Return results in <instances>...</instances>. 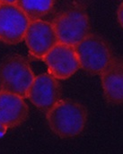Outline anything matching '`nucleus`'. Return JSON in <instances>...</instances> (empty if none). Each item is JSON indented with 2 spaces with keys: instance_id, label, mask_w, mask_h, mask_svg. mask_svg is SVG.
<instances>
[{
  "instance_id": "obj_1",
  "label": "nucleus",
  "mask_w": 123,
  "mask_h": 154,
  "mask_svg": "<svg viewBox=\"0 0 123 154\" xmlns=\"http://www.w3.org/2000/svg\"><path fill=\"white\" fill-rule=\"evenodd\" d=\"M48 124L54 134L61 138L78 135L87 120L85 107L73 100H59L46 113Z\"/></svg>"
},
{
  "instance_id": "obj_15",
  "label": "nucleus",
  "mask_w": 123,
  "mask_h": 154,
  "mask_svg": "<svg viewBox=\"0 0 123 154\" xmlns=\"http://www.w3.org/2000/svg\"><path fill=\"white\" fill-rule=\"evenodd\" d=\"M0 5H1V2H0Z\"/></svg>"
},
{
  "instance_id": "obj_9",
  "label": "nucleus",
  "mask_w": 123,
  "mask_h": 154,
  "mask_svg": "<svg viewBox=\"0 0 123 154\" xmlns=\"http://www.w3.org/2000/svg\"><path fill=\"white\" fill-rule=\"evenodd\" d=\"M29 116V108L24 99L16 94L0 91V125L14 128L24 123Z\"/></svg>"
},
{
  "instance_id": "obj_8",
  "label": "nucleus",
  "mask_w": 123,
  "mask_h": 154,
  "mask_svg": "<svg viewBox=\"0 0 123 154\" xmlns=\"http://www.w3.org/2000/svg\"><path fill=\"white\" fill-rule=\"evenodd\" d=\"M60 85L58 79L50 74H41L34 77L27 93L29 100L45 113L60 100Z\"/></svg>"
},
{
  "instance_id": "obj_14",
  "label": "nucleus",
  "mask_w": 123,
  "mask_h": 154,
  "mask_svg": "<svg viewBox=\"0 0 123 154\" xmlns=\"http://www.w3.org/2000/svg\"><path fill=\"white\" fill-rule=\"evenodd\" d=\"M5 130H6V128H5V127H4L3 125H0V133L4 134V133L5 132Z\"/></svg>"
},
{
  "instance_id": "obj_4",
  "label": "nucleus",
  "mask_w": 123,
  "mask_h": 154,
  "mask_svg": "<svg viewBox=\"0 0 123 154\" xmlns=\"http://www.w3.org/2000/svg\"><path fill=\"white\" fill-rule=\"evenodd\" d=\"M52 25L59 42L77 45L91 32L89 17L82 7H73L57 15Z\"/></svg>"
},
{
  "instance_id": "obj_2",
  "label": "nucleus",
  "mask_w": 123,
  "mask_h": 154,
  "mask_svg": "<svg viewBox=\"0 0 123 154\" xmlns=\"http://www.w3.org/2000/svg\"><path fill=\"white\" fill-rule=\"evenodd\" d=\"M34 77L25 57L18 55L9 56L0 64V91H8L25 99Z\"/></svg>"
},
{
  "instance_id": "obj_3",
  "label": "nucleus",
  "mask_w": 123,
  "mask_h": 154,
  "mask_svg": "<svg viewBox=\"0 0 123 154\" xmlns=\"http://www.w3.org/2000/svg\"><path fill=\"white\" fill-rule=\"evenodd\" d=\"M74 47L80 68L92 75H101L114 57L106 40L95 33L90 32Z\"/></svg>"
},
{
  "instance_id": "obj_13",
  "label": "nucleus",
  "mask_w": 123,
  "mask_h": 154,
  "mask_svg": "<svg viewBox=\"0 0 123 154\" xmlns=\"http://www.w3.org/2000/svg\"><path fill=\"white\" fill-rule=\"evenodd\" d=\"M1 4H16L17 0H0Z\"/></svg>"
},
{
  "instance_id": "obj_5",
  "label": "nucleus",
  "mask_w": 123,
  "mask_h": 154,
  "mask_svg": "<svg viewBox=\"0 0 123 154\" xmlns=\"http://www.w3.org/2000/svg\"><path fill=\"white\" fill-rule=\"evenodd\" d=\"M29 18L16 4L0 5V41L15 45L24 39Z\"/></svg>"
},
{
  "instance_id": "obj_6",
  "label": "nucleus",
  "mask_w": 123,
  "mask_h": 154,
  "mask_svg": "<svg viewBox=\"0 0 123 154\" xmlns=\"http://www.w3.org/2000/svg\"><path fill=\"white\" fill-rule=\"evenodd\" d=\"M48 66L49 74L58 80H67L79 68L80 64L75 47L58 42L42 59Z\"/></svg>"
},
{
  "instance_id": "obj_12",
  "label": "nucleus",
  "mask_w": 123,
  "mask_h": 154,
  "mask_svg": "<svg viewBox=\"0 0 123 154\" xmlns=\"http://www.w3.org/2000/svg\"><path fill=\"white\" fill-rule=\"evenodd\" d=\"M117 17H118V21H119L121 26L123 28V2L120 5V6H119V8H118Z\"/></svg>"
},
{
  "instance_id": "obj_7",
  "label": "nucleus",
  "mask_w": 123,
  "mask_h": 154,
  "mask_svg": "<svg viewBox=\"0 0 123 154\" xmlns=\"http://www.w3.org/2000/svg\"><path fill=\"white\" fill-rule=\"evenodd\" d=\"M24 40L30 55L37 59H43L44 56L59 42L52 23L41 19L30 22Z\"/></svg>"
},
{
  "instance_id": "obj_10",
  "label": "nucleus",
  "mask_w": 123,
  "mask_h": 154,
  "mask_svg": "<svg viewBox=\"0 0 123 154\" xmlns=\"http://www.w3.org/2000/svg\"><path fill=\"white\" fill-rule=\"evenodd\" d=\"M104 96L112 105L123 103V60L113 57L100 75Z\"/></svg>"
},
{
  "instance_id": "obj_11",
  "label": "nucleus",
  "mask_w": 123,
  "mask_h": 154,
  "mask_svg": "<svg viewBox=\"0 0 123 154\" xmlns=\"http://www.w3.org/2000/svg\"><path fill=\"white\" fill-rule=\"evenodd\" d=\"M16 5L32 22L47 15L53 7L54 0H17Z\"/></svg>"
}]
</instances>
